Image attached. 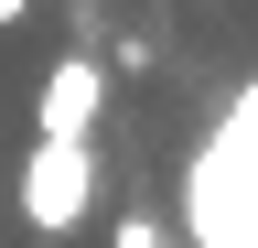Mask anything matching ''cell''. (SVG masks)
Instances as JSON below:
<instances>
[{"label": "cell", "mask_w": 258, "mask_h": 248, "mask_svg": "<svg viewBox=\"0 0 258 248\" xmlns=\"http://www.w3.org/2000/svg\"><path fill=\"white\" fill-rule=\"evenodd\" d=\"M183 216H194V248H258V86L215 119V140L194 151Z\"/></svg>", "instance_id": "obj_1"}, {"label": "cell", "mask_w": 258, "mask_h": 248, "mask_svg": "<svg viewBox=\"0 0 258 248\" xmlns=\"http://www.w3.org/2000/svg\"><path fill=\"white\" fill-rule=\"evenodd\" d=\"M86 194H97V151H64V140H32V162H22V216L43 237H64L86 216Z\"/></svg>", "instance_id": "obj_2"}, {"label": "cell", "mask_w": 258, "mask_h": 248, "mask_svg": "<svg viewBox=\"0 0 258 248\" xmlns=\"http://www.w3.org/2000/svg\"><path fill=\"white\" fill-rule=\"evenodd\" d=\"M97 108H108V65H97V54H64V65L43 76V108H32V130H43V140H64V151H86Z\"/></svg>", "instance_id": "obj_3"}, {"label": "cell", "mask_w": 258, "mask_h": 248, "mask_svg": "<svg viewBox=\"0 0 258 248\" xmlns=\"http://www.w3.org/2000/svg\"><path fill=\"white\" fill-rule=\"evenodd\" d=\"M118 248H161V216H118Z\"/></svg>", "instance_id": "obj_4"}, {"label": "cell", "mask_w": 258, "mask_h": 248, "mask_svg": "<svg viewBox=\"0 0 258 248\" xmlns=\"http://www.w3.org/2000/svg\"><path fill=\"white\" fill-rule=\"evenodd\" d=\"M11 22H32V0H0V33H11Z\"/></svg>", "instance_id": "obj_5"}]
</instances>
